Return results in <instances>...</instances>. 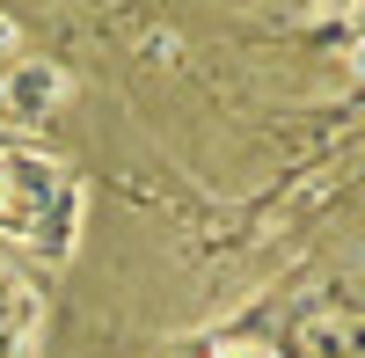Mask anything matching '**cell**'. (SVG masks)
Wrapping results in <instances>:
<instances>
[{
    "label": "cell",
    "instance_id": "1",
    "mask_svg": "<svg viewBox=\"0 0 365 358\" xmlns=\"http://www.w3.org/2000/svg\"><path fill=\"white\" fill-rule=\"evenodd\" d=\"M81 234V175L44 146L0 139V242L66 256Z\"/></svg>",
    "mask_w": 365,
    "mask_h": 358
},
{
    "label": "cell",
    "instance_id": "2",
    "mask_svg": "<svg viewBox=\"0 0 365 358\" xmlns=\"http://www.w3.org/2000/svg\"><path fill=\"white\" fill-rule=\"evenodd\" d=\"M37 329H44V307L15 271H0V358H37Z\"/></svg>",
    "mask_w": 365,
    "mask_h": 358
},
{
    "label": "cell",
    "instance_id": "3",
    "mask_svg": "<svg viewBox=\"0 0 365 358\" xmlns=\"http://www.w3.org/2000/svg\"><path fill=\"white\" fill-rule=\"evenodd\" d=\"M51 96H58V73H44V66H22L8 88H0V103H8V110H22V117H37Z\"/></svg>",
    "mask_w": 365,
    "mask_h": 358
},
{
    "label": "cell",
    "instance_id": "4",
    "mask_svg": "<svg viewBox=\"0 0 365 358\" xmlns=\"http://www.w3.org/2000/svg\"><path fill=\"white\" fill-rule=\"evenodd\" d=\"M351 58H358V66H365V0H358V8H351Z\"/></svg>",
    "mask_w": 365,
    "mask_h": 358
},
{
    "label": "cell",
    "instance_id": "5",
    "mask_svg": "<svg viewBox=\"0 0 365 358\" xmlns=\"http://www.w3.org/2000/svg\"><path fill=\"white\" fill-rule=\"evenodd\" d=\"M220 358H270V351H256V344H227Z\"/></svg>",
    "mask_w": 365,
    "mask_h": 358
}]
</instances>
